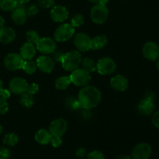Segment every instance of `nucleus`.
<instances>
[{"instance_id":"1","label":"nucleus","mask_w":159,"mask_h":159,"mask_svg":"<svg viewBox=\"0 0 159 159\" xmlns=\"http://www.w3.org/2000/svg\"><path fill=\"white\" fill-rule=\"evenodd\" d=\"M102 99L100 90L93 85H85L82 87L78 94V103L80 108L91 110L97 107Z\"/></svg>"},{"instance_id":"2","label":"nucleus","mask_w":159,"mask_h":159,"mask_svg":"<svg viewBox=\"0 0 159 159\" xmlns=\"http://www.w3.org/2000/svg\"><path fill=\"white\" fill-rule=\"evenodd\" d=\"M82 59V54L79 51H71L64 54L61 63L65 71L71 72L79 68Z\"/></svg>"},{"instance_id":"3","label":"nucleus","mask_w":159,"mask_h":159,"mask_svg":"<svg viewBox=\"0 0 159 159\" xmlns=\"http://www.w3.org/2000/svg\"><path fill=\"white\" fill-rule=\"evenodd\" d=\"M155 108V93L149 91L138 103V110L144 116H149L153 113Z\"/></svg>"},{"instance_id":"4","label":"nucleus","mask_w":159,"mask_h":159,"mask_svg":"<svg viewBox=\"0 0 159 159\" xmlns=\"http://www.w3.org/2000/svg\"><path fill=\"white\" fill-rule=\"evenodd\" d=\"M71 83L77 87H82L88 85L91 81V75L89 72L85 71L83 68H77L75 71H71L70 75Z\"/></svg>"},{"instance_id":"5","label":"nucleus","mask_w":159,"mask_h":159,"mask_svg":"<svg viewBox=\"0 0 159 159\" xmlns=\"http://www.w3.org/2000/svg\"><path fill=\"white\" fill-rule=\"evenodd\" d=\"M75 34V27L71 23H62L57 26L54 33V40L57 42H65L69 40Z\"/></svg>"},{"instance_id":"6","label":"nucleus","mask_w":159,"mask_h":159,"mask_svg":"<svg viewBox=\"0 0 159 159\" xmlns=\"http://www.w3.org/2000/svg\"><path fill=\"white\" fill-rule=\"evenodd\" d=\"M109 16V9L105 5L96 4L90 11L92 21L96 24H102L107 21Z\"/></svg>"},{"instance_id":"7","label":"nucleus","mask_w":159,"mask_h":159,"mask_svg":"<svg viewBox=\"0 0 159 159\" xmlns=\"http://www.w3.org/2000/svg\"><path fill=\"white\" fill-rule=\"evenodd\" d=\"M116 69V64L111 57H102L96 62V71L101 75H109L113 74Z\"/></svg>"},{"instance_id":"8","label":"nucleus","mask_w":159,"mask_h":159,"mask_svg":"<svg viewBox=\"0 0 159 159\" xmlns=\"http://www.w3.org/2000/svg\"><path fill=\"white\" fill-rule=\"evenodd\" d=\"M23 60L20 54L17 53H9L4 58V66L9 71H17L22 69Z\"/></svg>"},{"instance_id":"9","label":"nucleus","mask_w":159,"mask_h":159,"mask_svg":"<svg viewBox=\"0 0 159 159\" xmlns=\"http://www.w3.org/2000/svg\"><path fill=\"white\" fill-rule=\"evenodd\" d=\"M68 122L63 118H57L54 120L50 124L48 130L52 137H61L65 135L68 130Z\"/></svg>"},{"instance_id":"10","label":"nucleus","mask_w":159,"mask_h":159,"mask_svg":"<svg viewBox=\"0 0 159 159\" xmlns=\"http://www.w3.org/2000/svg\"><path fill=\"white\" fill-rule=\"evenodd\" d=\"M152 153L150 144L147 143H139L134 147L131 152L133 159H149Z\"/></svg>"},{"instance_id":"11","label":"nucleus","mask_w":159,"mask_h":159,"mask_svg":"<svg viewBox=\"0 0 159 159\" xmlns=\"http://www.w3.org/2000/svg\"><path fill=\"white\" fill-rule=\"evenodd\" d=\"M92 39L85 33L77 34L74 37V44L79 51L86 52L91 50Z\"/></svg>"},{"instance_id":"12","label":"nucleus","mask_w":159,"mask_h":159,"mask_svg":"<svg viewBox=\"0 0 159 159\" xmlns=\"http://www.w3.org/2000/svg\"><path fill=\"white\" fill-rule=\"evenodd\" d=\"M36 48L41 54H51L56 50V43L50 37H42L36 43Z\"/></svg>"},{"instance_id":"13","label":"nucleus","mask_w":159,"mask_h":159,"mask_svg":"<svg viewBox=\"0 0 159 159\" xmlns=\"http://www.w3.org/2000/svg\"><path fill=\"white\" fill-rule=\"evenodd\" d=\"M28 85L27 82L23 78H12L9 83V91L13 94L22 95L27 91Z\"/></svg>"},{"instance_id":"14","label":"nucleus","mask_w":159,"mask_h":159,"mask_svg":"<svg viewBox=\"0 0 159 159\" xmlns=\"http://www.w3.org/2000/svg\"><path fill=\"white\" fill-rule=\"evenodd\" d=\"M36 64L37 68H39L42 72L47 74L51 73L55 68V61L52 57L48 55H41L37 57Z\"/></svg>"},{"instance_id":"15","label":"nucleus","mask_w":159,"mask_h":159,"mask_svg":"<svg viewBox=\"0 0 159 159\" xmlns=\"http://www.w3.org/2000/svg\"><path fill=\"white\" fill-rule=\"evenodd\" d=\"M142 54L148 60L151 61H155L159 59V46L155 42H147L143 46Z\"/></svg>"},{"instance_id":"16","label":"nucleus","mask_w":159,"mask_h":159,"mask_svg":"<svg viewBox=\"0 0 159 159\" xmlns=\"http://www.w3.org/2000/svg\"><path fill=\"white\" fill-rule=\"evenodd\" d=\"M50 16L53 21L61 23L68 20V16H69V12H68L67 8L58 5V6H54L51 8Z\"/></svg>"},{"instance_id":"17","label":"nucleus","mask_w":159,"mask_h":159,"mask_svg":"<svg viewBox=\"0 0 159 159\" xmlns=\"http://www.w3.org/2000/svg\"><path fill=\"white\" fill-rule=\"evenodd\" d=\"M27 12H26V8L24 6L18 5L12 11L11 18L15 24L21 26L26 22L27 20Z\"/></svg>"},{"instance_id":"18","label":"nucleus","mask_w":159,"mask_h":159,"mask_svg":"<svg viewBox=\"0 0 159 159\" xmlns=\"http://www.w3.org/2000/svg\"><path fill=\"white\" fill-rule=\"evenodd\" d=\"M128 80L122 75H116L110 79V85L114 90L118 92H124L128 88Z\"/></svg>"},{"instance_id":"19","label":"nucleus","mask_w":159,"mask_h":159,"mask_svg":"<svg viewBox=\"0 0 159 159\" xmlns=\"http://www.w3.org/2000/svg\"><path fill=\"white\" fill-rule=\"evenodd\" d=\"M16 37V31L9 26H2L0 28V43L8 44L15 40Z\"/></svg>"},{"instance_id":"20","label":"nucleus","mask_w":159,"mask_h":159,"mask_svg":"<svg viewBox=\"0 0 159 159\" xmlns=\"http://www.w3.org/2000/svg\"><path fill=\"white\" fill-rule=\"evenodd\" d=\"M36 53H37V48L35 45L30 42H26L20 48V54L24 61L32 60L35 57Z\"/></svg>"},{"instance_id":"21","label":"nucleus","mask_w":159,"mask_h":159,"mask_svg":"<svg viewBox=\"0 0 159 159\" xmlns=\"http://www.w3.org/2000/svg\"><path fill=\"white\" fill-rule=\"evenodd\" d=\"M51 138H52V135L51 134L49 130L44 128L39 129L34 135L35 141L38 144H42V145H46V144H50Z\"/></svg>"},{"instance_id":"22","label":"nucleus","mask_w":159,"mask_h":159,"mask_svg":"<svg viewBox=\"0 0 159 159\" xmlns=\"http://www.w3.org/2000/svg\"><path fill=\"white\" fill-rule=\"evenodd\" d=\"M108 43V38L104 34H99L92 39L91 49L93 51H99L102 49Z\"/></svg>"},{"instance_id":"23","label":"nucleus","mask_w":159,"mask_h":159,"mask_svg":"<svg viewBox=\"0 0 159 159\" xmlns=\"http://www.w3.org/2000/svg\"><path fill=\"white\" fill-rule=\"evenodd\" d=\"M35 103V99L33 95L30 94L27 92L21 95L20 99V104L25 109H30Z\"/></svg>"},{"instance_id":"24","label":"nucleus","mask_w":159,"mask_h":159,"mask_svg":"<svg viewBox=\"0 0 159 159\" xmlns=\"http://www.w3.org/2000/svg\"><path fill=\"white\" fill-rule=\"evenodd\" d=\"M71 79L69 75H63L58 77L54 82L55 88L58 90H65L71 85Z\"/></svg>"},{"instance_id":"25","label":"nucleus","mask_w":159,"mask_h":159,"mask_svg":"<svg viewBox=\"0 0 159 159\" xmlns=\"http://www.w3.org/2000/svg\"><path fill=\"white\" fill-rule=\"evenodd\" d=\"M81 65H82V68L87 71L88 72L92 73L96 71V63L94 61L93 59L91 57H85V58L82 59L81 61Z\"/></svg>"},{"instance_id":"26","label":"nucleus","mask_w":159,"mask_h":159,"mask_svg":"<svg viewBox=\"0 0 159 159\" xmlns=\"http://www.w3.org/2000/svg\"><path fill=\"white\" fill-rule=\"evenodd\" d=\"M3 144L9 147H13L19 142V137L15 133H8L3 138Z\"/></svg>"},{"instance_id":"27","label":"nucleus","mask_w":159,"mask_h":159,"mask_svg":"<svg viewBox=\"0 0 159 159\" xmlns=\"http://www.w3.org/2000/svg\"><path fill=\"white\" fill-rule=\"evenodd\" d=\"M22 69L27 75H33L37 71V64L32 60L24 61L23 67H22Z\"/></svg>"},{"instance_id":"28","label":"nucleus","mask_w":159,"mask_h":159,"mask_svg":"<svg viewBox=\"0 0 159 159\" xmlns=\"http://www.w3.org/2000/svg\"><path fill=\"white\" fill-rule=\"evenodd\" d=\"M17 6V0H0V9L6 12L12 11Z\"/></svg>"},{"instance_id":"29","label":"nucleus","mask_w":159,"mask_h":159,"mask_svg":"<svg viewBox=\"0 0 159 159\" xmlns=\"http://www.w3.org/2000/svg\"><path fill=\"white\" fill-rule=\"evenodd\" d=\"M40 37L39 36L38 33L36 30H30L26 33V40H27V42H30L33 44L35 45L38 42V40H40Z\"/></svg>"},{"instance_id":"30","label":"nucleus","mask_w":159,"mask_h":159,"mask_svg":"<svg viewBox=\"0 0 159 159\" xmlns=\"http://www.w3.org/2000/svg\"><path fill=\"white\" fill-rule=\"evenodd\" d=\"M85 23V19L82 14H75L71 19V24L73 27H80Z\"/></svg>"},{"instance_id":"31","label":"nucleus","mask_w":159,"mask_h":159,"mask_svg":"<svg viewBox=\"0 0 159 159\" xmlns=\"http://www.w3.org/2000/svg\"><path fill=\"white\" fill-rule=\"evenodd\" d=\"M86 159H105V156L100 151L94 150L87 154Z\"/></svg>"},{"instance_id":"32","label":"nucleus","mask_w":159,"mask_h":159,"mask_svg":"<svg viewBox=\"0 0 159 159\" xmlns=\"http://www.w3.org/2000/svg\"><path fill=\"white\" fill-rule=\"evenodd\" d=\"M9 110V103L7 99L0 96V115H4Z\"/></svg>"},{"instance_id":"33","label":"nucleus","mask_w":159,"mask_h":159,"mask_svg":"<svg viewBox=\"0 0 159 159\" xmlns=\"http://www.w3.org/2000/svg\"><path fill=\"white\" fill-rule=\"evenodd\" d=\"M37 3L43 9H50L54 6L55 0H37Z\"/></svg>"},{"instance_id":"34","label":"nucleus","mask_w":159,"mask_h":159,"mask_svg":"<svg viewBox=\"0 0 159 159\" xmlns=\"http://www.w3.org/2000/svg\"><path fill=\"white\" fill-rule=\"evenodd\" d=\"M39 89H40V87H39L38 84L33 82V83H30V85H28V89L26 92L28 93H30V94L34 96V95L38 93Z\"/></svg>"},{"instance_id":"35","label":"nucleus","mask_w":159,"mask_h":159,"mask_svg":"<svg viewBox=\"0 0 159 159\" xmlns=\"http://www.w3.org/2000/svg\"><path fill=\"white\" fill-rule=\"evenodd\" d=\"M39 12V9L36 5L32 4L26 8V12H27L28 16H34L37 15Z\"/></svg>"},{"instance_id":"36","label":"nucleus","mask_w":159,"mask_h":159,"mask_svg":"<svg viewBox=\"0 0 159 159\" xmlns=\"http://www.w3.org/2000/svg\"><path fill=\"white\" fill-rule=\"evenodd\" d=\"M62 142H63V141H62L61 137H52L50 144H51V146L53 148H59L60 146H61Z\"/></svg>"},{"instance_id":"37","label":"nucleus","mask_w":159,"mask_h":159,"mask_svg":"<svg viewBox=\"0 0 159 159\" xmlns=\"http://www.w3.org/2000/svg\"><path fill=\"white\" fill-rule=\"evenodd\" d=\"M53 54V59H54V61H57L61 63V62L62 58L64 57V54L65 53H63L62 51H54V53H52Z\"/></svg>"},{"instance_id":"38","label":"nucleus","mask_w":159,"mask_h":159,"mask_svg":"<svg viewBox=\"0 0 159 159\" xmlns=\"http://www.w3.org/2000/svg\"><path fill=\"white\" fill-rule=\"evenodd\" d=\"M10 152L6 148H0V159H9Z\"/></svg>"},{"instance_id":"39","label":"nucleus","mask_w":159,"mask_h":159,"mask_svg":"<svg viewBox=\"0 0 159 159\" xmlns=\"http://www.w3.org/2000/svg\"><path fill=\"white\" fill-rule=\"evenodd\" d=\"M86 155H87V152H86V149H85V148L80 147L76 150L75 155L79 158H84V157L86 156Z\"/></svg>"},{"instance_id":"40","label":"nucleus","mask_w":159,"mask_h":159,"mask_svg":"<svg viewBox=\"0 0 159 159\" xmlns=\"http://www.w3.org/2000/svg\"><path fill=\"white\" fill-rule=\"evenodd\" d=\"M152 122L156 128L159 129V110L155 112L152 118Z\"/></svg>"},{"instance_id":"41","label":"nucleus","mask_w":159,"mask_h":159,"mask_svg":"<svg viewBox=\"0 0 159 159\" xmlns=\"http://www.w3.org/2000/svg\"><path fill=\"white\" fill-rule=\"evenodd\" d=\"M10 95H11V92L7 89H2V90L1 93H0V96H2V97L5 98V99H9V98L10 97Z\"/></svg>"},{"instance_id":"42","label":"nucleus","mask_w":159,"mask_h":159,"mask_svg":"<svg viewBox=\"0 0 159 159\" xmlns=\"http://www.w3.org/2000/svg\"><path fill=\"white\" fill-rule=\"evenodd\" d=\"M30 0H17V3L18 5H20V6H25L26 4L29 3V2Z\"/></svg>"},{"instance_id":"43","label":"nucleus","mask_w":159,"mask_h":159,"mask_svg":"<svg viewBox=\"0 0 159 159\" xmlns=\"http://www.w3.org/2000/svg\"><path fill=\"white\" fill-rule=\"evenodd\" d=\"M116 159H133L132 157L128 156V155H120L118 156Z\"/></svg>"},{"instance_id":"44","label":"nucleus","mask_w":159,"mask_h":159,"mask_svg":"<svg viewBox=\"0 0 159 159\" xmlns=\"http://www.w3.org/2000/svg\"><path fill=\"white\" fill-rule=\"evenodd\" d=\"M109 0H98L97 3L96 4H100V5H105L107 6V4L108 3Z\"/></svg>"},{"instance_id":"45","label":"nucleus","mask_w":159,"mask_h":159,"mask_svg":"<svg viewBox=\"0 0 159 159\" xmlns=\"http://www.w3.org/2000/svg\"><path fill=\"white\" fill-rule=\"evenodd\" d=\"M5 23H6V20H5V19L3 18L2 16H0V28L5 26Z\"/></svg>"},{"instance_id":"46","label":"nucleus","mask_w":159,"mask_h":159,"mask_svg":"<svg viewBox=\"0 0 159 159\" xmlns=\"http://www.w3.org/2000/svg\"><path fill=\"white\" fill-rule=\"evenodd\" d=\"M3 82H2V79H0V93H1V92H2V90L3 89Z\"/></svg>"},{"instance_id":"47","label":"nucleus","mask_w":159,"mask_h":159,"mask_svg":"<svg viewBox=\"0 0 159 159\" xmlns=\"http://www.w3.org/2000/svg\"><path fill=\"white\" fill-rule=\"evenodd\" d=\"M3 130H4V128H3V127L2 125H0V134H1L3 132Z\"/></svg>"},{"instance_id":"48","label":"nucleus","mask_w":159,"mask_h":159,"mask_svg":"<svg viewBox=\"0 0 159 159\" xmlns=\"http://www.w3.org/2000/svg\"><path fill=\"white\" fill-rule=\"evenodd\" d=\"M89 2H92V3H97V1L98 0H88Z\"/></svg>"},{"instance_id":"49","label":"nucleus","mask_w":159,"mask_h":159,"mask_svg":"<svg viewBox=\"0 0 159 159\" xmlns=\"http://www.w3.org/2000/svg\"><path fill=\"white\" fill-rule=\"evenodd\" d=\"M157 68L159 71V59H158V62H157Z\"/></svg>"},{"instance_id":"50","label":"nucleus","mask_w":159,"mask_h":159,"mask_svg":"<svg viewBox=\"0 0 159 159\" xmlns=\"http://www.w3.org/2000/svg\"><path fill=\"white\" fill-rule=\"evenodd\" d=\"M77 159H84V158H77Z\"/></svg>"}]
</instances>
